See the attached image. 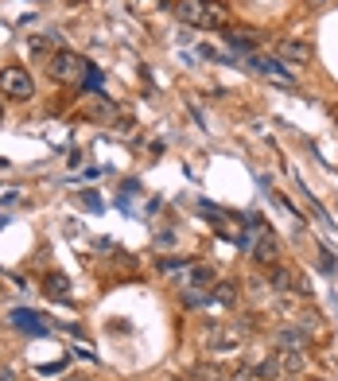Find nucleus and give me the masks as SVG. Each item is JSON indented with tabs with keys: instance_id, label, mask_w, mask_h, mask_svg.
Segmentation results:
<instances>
[{
	"instance_id": "f257e3e1",
	"label": "nucleus",
	"mask_w": 338,
	"mask_h": 381,
	"mask_svg": "<svg viewBox=\"0 0 338 381\" xmlns=\"http://www.w3.org/2000/svg\"><path fill=\"white\" fill-rule=\"evenodd\" d=\"M0 93L12 102H32L35 98V78L27 74V67H4L0 70Z\"/></svg>"
},
{
	"instance_id": "f03ea898",
	"label": "nucleus",
	"mask_w": 338,
	"mask_h": 381,
	"mask_svg": "<svg viewBox=\"0 0 338 381\" xmlns=\"http://www.w3.org/2000/svg\"><path fill=\"white\" fill-rule=\"evenodd\" d=\"M47 70H51L55 82H74V78L86 70V59L74 55V51H55L51 59H47Z\"/></svg>"
},
{
	"instance_id": "7ed1b4c3",
	"label": "nucleus",
	"mask_w": 338,
	"mask_h": 381,
	"mask_svg": "<svg viewBox=\"0 0 338 381\" xmlns=\"http://www.w3.org/2000/svg\"><path fill=\"white\" fill-rule=\"evenodd\" d=\"M249 67L264 78H280V82H292V70L284 67L280 55H249Z\"/></svg>"
},
{
	"instance_id": "20e7f679",
	"label": "nucleus",
	"mask_w": 338,
	"mask_h": 381,
	"mask_svg": "<svg viewBox=\"0 0 338 381\" xmlns=\"http://www.w3.org/2000/svg\"><path fill=\"white\" fill-rule=\"evenodd\" d=\"M307 330L299 323H288V327H276V350H307Z\"/></svg>"
},
{
	"instance_id": "39448f33",
	"label": "nucleus",
	"mask_w": 338,
	"mask_h": 381,
	"mask_svg": "<svg viewBox=\"0 0 338 381\" xmlns=\"http://www.w3.org/2000/svg\"><path fill=\"white\" fill-rule=\"evenodd\" d=\"M276 55H280V59H288V62H307V59H311V47H307L304 39H280L276 43Z\"/></svg>"
},
{
	"instance_id": "423d86ee",
	"label": "nucleus",
	"mask_w": 338,
	"mask_h": 381,
	"mask_svg": "<svg viewBox=\"0 0 338 381\" xmlns=\"http://www.w3.org/2000/svg\"><path fill=\"white\" fill-rule=\"evenodd\" d=\"M307 370V350H280V373L284 377H296Z\"/></svg>"
},
{
	"instance_id": "0eeeda50",
	"label": "nucleus",
	"mask_w": 338,
	"mask_h": 381,
	"mask_svg": "<svg viewBox=\"0 0 338 381\" xmlns=\"http://www.w3.org/2000/svg\"><path fill=\"white\" fill-rule=\"evenodd\" d=\"M183 284H187V288H214V284H218V276H214L210 265H195V269H187Z\"/></svg>"
},
{
	"instance_id": "6e6552de",
	"label": "nucleus",
	"mask_w": 338,
	"mask_h": 381,
	"mask_svg": "<svg viewBox=\"0 0 338 381\" xmlns=\"http://www.w3.org/2000/svg\"><path fill=\"white\" fill-rule=\"evenodd\" d=\"M253 257L261 265H276V257H280V246H276V237L269 234V229H264L261 237H257V246H253Z\"/></svg>"
},
{
	"instance_id": "1a4fd4ad",
	"label": "nucleus",
	"mask_w": 338,
	"mask_h": 381,
	"mask_svg": "<svg viewBox=\"0 0 338 381\" xmlns=\"http://www.w3.org/2000/svg\"><path fill=\"white\" fill-rule=\"evenodd\" d=\"M12 327H20V330H32V335H43V330H47V323L39 319V312H27V307H16V312H12Z\"/></svg>"
},
{
	"instance_id": "9d476101",
	"label": "nucleus",
	"mask_w": 338,
	"mask_h": 381,
	"mask_svg": "<svg viewBox=\"0 0 338 381\" xmlns=\"http://www.w3.org/2000/svg\"><path fill=\"white\" fill-rule=\"evenodd\" d=\"M179 16L195 27H206V0H179Z\"/></svg>"
},
{
	"instance_id": "9b49d317",
	"label": "nucleus",
	"mask_w": 338,
	"mask_h": 381,
	"mask_svg": "<svg viewBox=\"0 0 338 381\" xmlns=\"http://www.w3.org/2000/svg\"><path fill=\"white\" fill-rule=\"evenodd\" d=\"M210 350H218V354H229V350H237L241 347V339H237V330H214L210 339Z\"/></svg>"
},
{
	"instance_id": "f8f14e48",
	"label": "nucleus",
	"mask_w": 338,
	"mask_h": 381,
	"mask_svg": "<svg viewBox=\"0 0 338 381\" xmlns=\"http://www.w3.org/2000/svg\"><path fill=\"white\" fill-rule=\"evenodd\" d=\"M210 300H218L222 307H229L237 300V284H234V280H218V284L210 288Z\"/></svg>"
},
{
	"instance_id": "ddd939ff",
	"label": "nucleus",
	"mask_w": 338,
	"mask_h": 381,
	"mask_svg": "<svg viewBox=\"0 0 338 381\" xmlns=\"http://www.w3.org/2000/svg\"><path fill=\"white\" fill-rule=\"evenodd\" d=\"M269 284H272V292H288V288H292V272H288L284 265H272Z\"/></svg>"
},
{
	"instance_id": "4468645a",
	"label": "nucleus",
	"mask_w": 338,
	"mask_h": 381,
	"mask_svg": "<svg viewBox=\"0 0 338 381\" xmlns=\"http://www.w3.org/2000/svg\"><path fill=\"white\" fill-rule=\"evenodd\" d=\"M276 377H284V373H280V358H264V362L257 366V381H276Z\"/></svg>"
},
{
	"instance_id": "2eb2a0df",
	"label": "nucleus",
	"mask_w": 338,
	"mask_h": 381,
	"mask_svg": "<svg viewBox=\"0 0 338 381\" xmlns=\"http://www.w3.org/2000/svg\"><path fill=\"white\" fill-rule=\"evenodd\" d=\"M206 27H226V8L214 0H206Z\"/></svg>"
},
{
	"instance_id": "dca6fc26",
	"label": "nucleus",
	"mask_w": 338,
	"mask_h": 381,
	"mask_svg": "<svg viewBox=\"0 0 338 381\" xmlns=\"http://www.w3.org/2000/svg\"><path fill=\"white\" fill-rule=\"evenodd\" d=\"M226 39H229V47H234V51H241V55H257V51H253V39H245L241 32H229Z\"/></svg>"
},
{
	"instance_id": "f3484780",
	"label": "nucleus",
	"mask_w": 338,
	"mask_h": 381,
	"mask_svg": "<svg viewBox=\"0 0 338 381\" xmlns=\"http://www.w3.org/2000/svg\"><path fill=\"white\" fill-rule=\"evenodd\" d=\"M47 296H67V276H62V272L47 276Z\"/></svg>"
},
{
	"instance_id": "a211bd4d",
	"label": "nucleus",
	"mask_w": 338,
	"mask_h": 381,
	"mask_svg": "<svg viewBox=\"0 0 338 381\" xmlns=\"http://www.w3.org/2000/svg\"><path fill=\"white\" fill-rule=\"evenodd\" d=\"M229 381H257V366H241V370L229 373Z\"/></svg>"
},
{
	"instance_id": "6ab92c4d",
	"label": "nucleus",
	"mask_w": 338,
	"mask_h": 381,
	"mask_svg": "<svg viewBox=\"0 0 338 381\" xmlns=\"http://www.w3.org/2000/svg\"><path fill=\"white\" fill-rule=\"evenodd\" d=\"M319 265H323V272H334L338 269L334 257H330V249H319Z\"/></svg>"
},
{
	"instance_id": "aec40b11",
	"label": "nucleus",
	"mask_w": 338,
	"mask_h": 381,
	"mask_svg": "<svg viewBox=\"0 0 338 381\" xmlns=\"http://www.w3.org/2000/svg\"><path fill=\"white\" fill-rule=\"evenodd\" d=\"M27 51H32V55H47V43H43V39H32V43H27Z\"/></svg>"
},
{
	"instance_id": "412c9836",
	"label": "nucleus",
	"mask_w": 338,
	"mask_h": 381,
	"mask_svg": "<svg viewBox=\"0 0 338 381\" xmlns=\"http://www.w3.org/2000/svg\"><path fill=\"white\" fill-rule=\"evenodd\" d=\"M0 381H16V373H12L8 366H0Z\"/></svg>"
},
{
	"instance_id": "4be33fe9",
	"label": "nucleus",
	"mask_w": 338,
	"mask_h": 381,
	"mask_svg": "<svg viewBox=\"0 0 338 381\" xmlns=\"http://www.w3.org/2000/svg\"><path fill=\"white\" fill-rule=\"evenodd\" d=\"M311 4H315V8H323V4H327V0H311Z\"/></svg>"
},
{
	"instance_id": "5701e85b",
	"label": "nucleus",
	"mask_w": 338,
	"mask_h": 381,
	"mask_svg": "<svg viewBox=\"0 0 338 381\" xmlns=\"http://www.w3.org/2000/svg\"><path fill=\"white\" fill-rule=\"evenodd\" d=\"M0 117H4V105H0Z\"/></svg>"
}]
</instances>
